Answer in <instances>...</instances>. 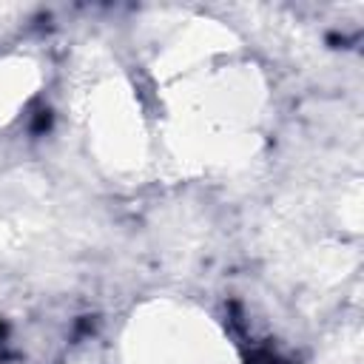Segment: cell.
I'll list each match as a JSON object with an SVG mask.
<instances>
[{
	"mask_svg": "<svg viewBox=\"0 0 364 364\" xmlns=\"http://www.w3.org/2000/svg\"><path fill=\"white\" fill-rule=\"evenodd\" d=\"M131 364H228L213 324L171 304L148 307L131 327Z\"/></svg>",
	"mask_w": 364,
	"mask_h": 364,
	"instance_id": "6da1fadb",
	"label": "cell"
},
{
	"mask_svg": "<svg viewBox=\"0 0 364 364\" xmlns=\"http://www.w3.org/2000/svg\"><path fill=\"white\" fill-rule=\"evenodd\" d=\"M94 139L100 154L125 168V165H136L142 159V131H139V117H136V105L128 94V88H122L119 82H105L102 88H97L94 97Z\"/></svg>",
	"mask_w": 364,
	"mask_h": 364,
	"instance_id": "7a4b0ae2",
	"label": "cell"
},
{
	"mask_svg": "<svg viewBox=\"0 0 364 364\" xmlns=\"http://www.w3.org/2000/svg\"><path fill=\"white\" fill-rule=\"evenodd\" d=\"M37 85V68L28 60H6L0 63V125L14 117L17 105L26 102L31 88Z\"/></svg>",
	"mask_w": 364,
	"mask_h": 364,
	"instance_id": "3957f363",
	"label": "cell"
}]
</instances>
